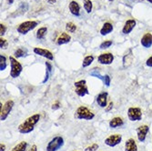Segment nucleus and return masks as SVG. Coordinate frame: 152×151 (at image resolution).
<instances>
[{"label":"nucleus","instance_id":"nucleus-1","mask_svg":"<svg viewBox=\"0 0 152 151\" xmlns=\"http://www.w3.org/2000/svg\"><path fill=\"white\" fill-rule=\"evenodd\" d=\"M40 119V115L39 114H35L29 117H27L25 121H23L21 124L18 126V132L21 134H28L31 133L37 123H38Z\"/></svg>","mask_w":152,"mask_h":151},{"label":"nucleus","instance_id":"nucleus-2","mask_svg":"<svg viewBox=\"0 0 152 151\" xmlns=\"http://www.w3.org/2000/svg\"><path fill=\"white\" fill-rule=\"evenodd\" d=\"M76 117L77 119H85V120H92L95 117V114L88 109L87 107L81 106L76 111Z\"/></svg>","mask_w":152,"mask_h":151},{"label":"nucleus","instance_id":"nucleus-3","mask_svg":"<svg viewBox=\"0 0 152 151\" xmlns=\"http://www.w3.org/2000/svg\"><path fill=\"white\" fill-rule=\"evenodd\" d=\"M9 61H10V65H11L10 76L13 78H17L20 76V74L23 70V66L14 57H9Z\"/></svg>","mask_w":152,"mask_h":151},{"label":"nucleus","instance_id":"nucleus-4","mask_svg":"<svg viewBox=\"0 0 152 151\" xmlns=\"http://www.w3.org/2000/svg\"><path fill=\"white\" fill-rule=\"evenodd\" d=\"M38 25V23L37 21H26L21 23L18 26V32L21 35H26L29 31L33 30L35 27H37V26Z\"/></svg>","mask_w":152,"mask_h":151},{"label":"nucleus","instance_id":"nucleus-5","mask_svg":"<svg viewBox=\"0 0 152 151\" xmlns=\"http://www.w3.org/2000/svg\"><path fill=\"white\" fill-rule=\"evenodd\" d=\"M63 146H64V139L60 136H57L48 142L46 149L47 151H58Z\"/></svg>","mask_w":152,"mask_h":151},{"label":"nucleus","instance_id":"nucleus-6","mask_svg":"<svg viewBox=\"0 0 152 151\" xmlns=\"http://www.w3.org/2000/svg\"><path fill=\"white\" fill-rule=\"evenodd\" d=\"M74 86H75V91L77 93V96L79 97H84L86 95H88L89 94V91L87 88V81L86 80H79V81H77L74 83Z\"/></svg>","mask_w":152,"mask_h":151},{"label":"nucleus","instance_id":"nucleus-7","mask_svg":"<svg viewBox=\"0 0 152 151\" xmlns=\"http://www.w3.org/2000/svg\"><path fill=\"white\" fill-rule=\"evenodd\" d=\"M128 117L131 121H140L142 118V111L140 107H129Z\"/></svg>","mask_w":152,"mask_h":151},{"label":"nucleus","instance_id":"nucleus-8","mask_svg":"<svg viewBox=\"0 0 152 151\" xmlns=\"http://www.w3.org/2000/svg\"><path fill=\"white\" fill-rule=\"evenodd\" d=\"M14 105H15V103H14L13 100H8L5 103V105L1 108V110H0V112H1V115H0L1 121H4L7 118V117L9 116L12 110V108L14 107Z\"/></svg>","mask_w":152,"mask_h":151},{"label":"nucleus","instance_id":"nucleus-9","mask_svg":"<svg viewBox=\"0 0 152 151\" xmlns=\"http://www.w3.org/2000/svg\"><path fill=\"white\" fill-rule=\"evenodd\" d=\"M122 141V136L119 134H116V135H111L107 136V138L105 139V144L108 147H116L117 145L120 144V142Z\"/></svg>","mask_w":152,"mask_h":151},{"label":"nucleus","instance_id":"nucleus-10","mask_svg":"<svg viewBox=\"0 0 152 151\" xmlns=\"http://www.w3.org/2000/svg\"><path fill=\"white\" fill-rule=\"evenodd\" d=\"M148 131H149V127L147 125H142L137 128V136L140 142L145 141Z\"/></svg>","mask_w":152,"mask_h":151},{"label":"nucleus","instance_id":"nucleus-11","mask_svg":"<svg viewBox=\"0 0 152 151\" xmlns=\"http://www.w3.org/2000/svg\"><path fill=\"white\" fill-rule=\"evenodd\" d=\"M113 60H114V56H113V54H111V53L101 54L98 58L99 63L102 64V65H110V64H112Z\"/></svg>","mask_w":152,"mask_h":151},{"label":"nucleus","instance_id":"nucleus-12","mask_svg":"<svg viewBox=\"0 0 152 151\" xmlns=\"http://www.w3.org/2000/svg\"><path fill=\"white\" fill-rule=\"evenodd\" d=\"M34 53L38 55V56L40 57H43V58H46L48 60H53L54 59V56H53V54L48 50V49H45V48H40V47H35L33 49Z\"/></svg>","mask_w":152,"mask_h":151},{"label":"nucleus","instance_id":"nucleus-13","mask_svg":"<svg viewBox=\"0 0 152 151\" xmlns=\"http://www.w3.org/2000/svg\"><path fill=\"white\" fill-rule=\"evenodd\" d=\"M137 23L134 19H129L126 21L125 25H124L123 26V28H122V33L124 35H129L133 29H134V27L136 26Z\"/></svg>","mask_w":152,"mask_h":151},{"label":"nucleus","instance_id":"nucleus-14","mask_svg":"<svg viewBox=\"0 0 152 151\" xmlns=\"http://www.w3.org/2000/svg\"><path fill=\"white\" fill-rule=\"evenodd\" d=\"M107 96L108 94L107 92H102L98 95L96 97V102L100 107H106L107 106Z\"/></svg>","mask_w":152,"mask_h":151},{"label":"nucleus","instance_id":"nucleus-15","mask_svg":"<svg viewBox=\"0 0 152 151\" xmlns=\"http://www.w3.org/2000/svg\"><path fill=\"white\" fill-rule=\"evenodd\" d=\"M140 42H141V45L145 47V48H149L152 47V34L150 33H146L141 40H140Z\"/></svg>","mask_w":152,"mask_h":151},{"label":"nucleus","instance_id":"nucleus-16","mask_svg":"<svg viewBox=\"0 0 152 151\" xmlns=\"http://www.w3.org/2000/svg\"><path fill=\"white\" fill-rule=\"evenodd\" d=\"M70 13L75 17H79L80 16V6L77 1H71L68 6Z\"/></svg>","mask_w":152,"mask_h":151},{"label":"nucleus","instance_id":"nucleus-17","mask_svg":"<svg viewBox=\"0 0 152 151\" xmlns=\"http://www.w3.org/2000/svg\"><path fill=\"white\" fill-rule=\"evenodd\" d=\"M70 40H71V36L68 35L67 33L64 32L62 33L58 38L57 39V45L58 46H61V45H64V44H66L68 42H70Z\"/></svg>","mask_w":152,"mask_h":151},{"label":"nucleus","instance_id":"nucleus-18","mask_svg":"<svg viewBox=\"0 0 152 151\" xmlns=\"http://www.w3.org/2000/svg\"><path fill=\"white\" fill-rule=\"evenodd\" d=\"M133 61V55L131 53V49L129 50V53H127L123 58V66L125 68H128L131 66Z\"/></svg>","mask_w":152,"mask_h":151},{"label":"nucleus","instance_id":"nucleus-19","mask_svg":"<svg viewBox=\"0 0 152 151\" xmlns=\"http://www.w3.org/2000/svg\"><path fill=\"white\" fill-rule=\"evenodd\" d=\"M124 125V120L120 117H115L109 121V127L111 128H116Z\"/></svg>","mask_w":152,"mask_h":151},{"label":"nucleus","instance_id":"nucleus-20","mask_svg":"<svg viewBox=\"0 0 152 151\" xmlns=\"http://www.w3.org/2000/svg\"><path fill=\"white\" fill-rule=\"evenodd\" d=\"M113 31V25L111 23H108V22H106L104 23L103 26L101 27L100 29V34L102 36H107L108 34H110Z\"/></svg>","mask_w":152,"mask_h":151},{"label":"nucleus","instance_id":"nucleus-21","mask_svg":"<svg viewBox=\"0 0 152 151\" xmlns=\"http://www.w3.org/2000/svg\"><path fill=\"white\" fill-rule=\"evenodd\" d=\"M125 151H137V146L133 139H129L126 141Z\"/></svg>","mask_w":152,"mask_h":151},{"label":"nucleus","instance_id":"nucleus-22","mask_svg":"<svg viewBox=\"0 0 152 151\" xmlns=\"http://www.w3.org/2000/svg\"><path fill=\"white\" fill-rule=\"evenodd\" d=\"M27 10H28V5H27V3H26V2H23V3L20 4V6H19V7H18V10L15 14H13L12 16H15V15H17V16L24 15V14H25Z\"/></svg>","mask_w":152,"mask_h":151},{"label":"nucleus","instance_id":"nucleus-23","mask_svg":"<svg viewBox=\"0 0 152 151\" xmlns=\"http://www.w3.org/2000/svg\"><path fill=\"white\" fill-rule=\"evenodd\" d=\"M46 66H47V73H46V77H45V79L43 80L42 83H46V82L48 80L50 75L53 74V66L52 65L49 63V62H46Z\"/></svg>","mask_w":152,"mask_h":151},{"label":"nucleus","instance_id":"nucleus-24","mask_svg":"<svg viewBox=\"0 0 152 151\" xmlns=\"http://www.w3.org/2000/svg\"><path fill=\"white\" fill-rule=\"evenodd\" d=\"M26 147H27V143L26 141H22L14 147L11 149V151H26Z\"/></svg>","mask_w":152,"mask_h":151},{"label":"nucleus","instance_id":"nucleus-25","mask_svg":"<svg viewBox=\"0 0 152 151\" xmlns=\"http://www.w3.org/2000/svg\"><path fill=\"white\" fill-rule=\"evenodd\" d=\"M47 31H48L47 27H45V26L40 27V28L37 31V35H36L37 36V39H43L45 37L46 34H47Z\"/></svg>","mask_w":152,"mask_h":151},{"label":"nucleus","instance_id":"nucleus-26","mask_svg":"<svg viewBox=\"0 0 152 151\" xmlns=\"http://www.w3.org/2000/svg\"><path fill=\"white\" fill-rule=\"evenodd\" d=\"M94 61V57L93 56H88L84 58L83 60V64H82V66L83 67H87V66H89L92 62Z\"/></svg>","mask_w":152,"mask_h":151},{"label":"nucleus","instance_id":"nucleus-27","mask_svg":"<svg viewBox=\"0 0 152 151\" xmlns=\"http://www.w3.org/2000/svg\"><path fill=\"white\" fill-rule=\"evenodd\" d=\"M7 58L1 54V56H0V70L4 71L7 68Z\"/></svg>","mask_w":152,"mask_h":151},{"label":"nucleus","instance_id":"nucleus-28","mask_svg":"<svg viewBox=\"0 0 152 151\" xmlns=\"http://www.w3.org/2000/svg\"><path fill=\"white\" fill-rule=\"evenodd\" d=\"M66 29L67 32H70V33H74L77 30V26L72 23V22H68L66 25Z\"/></svg>","mask_w":152,"mask_h":151},{"label":"nucleus","instance_id":"nucleus-29","mask_svg":"<svg viewBox=\"0 0 152 151\" xmlns=\"http://www.w3.org/2000/svg\"><path fill=\"white\" fill-rule=\"evenodd\" d=\"M84 1V8L87 11V13H90L93 8V4L91 0H83Z\"/></svg>","mask_w":152,"mask_h":151},{"label":"nucleus","instance_id":"nucleus-30","mask_svg":"<svg viewBox=\"0 0 152 151\" xmlns=\"http://www.w3.org/2000/svg\"><path fill=\"white\" fill-rule=\"evenodd\" d=\"M26 50L24 49V48H18L15 51V53H14V55H15L16 58H23L26 56Z\"/></svg>","mask_w":152,"mask_h":151},{"label":"nucleus","instance_id":"nucleus-31","mask_svg":"<svg viewBox=\"0 0 152 151\" xmlns=\"http://www.w3.org/2000/svg\"><path fill=\"white\" fill-rule=\"evenodd\" d=\"M90 75L92 77H99V79H101L103 81L104 79V76H101L99 74V67H94V69L90 71Z\"/></svg>","mask_w":152,"mask_h":151},{"label":"nucleus","instance_id":"nucleus-32","mask_svg":"<svg viewBox=\"0 0 152 151\" xmlns=\"http://www.w3.org/2000/svg\"><path fill=\"white\" fill-rule=\"evenodd\" d=\"M111 45H112V41L111 40H107V41H104L103 43H101L99 47L101 49H105V48H108L109 47H111Z\"/></svg>","mask_w":152,"mask_h":151},{"label":"nucleus","instance_id":"nucleus-33","mask_svg":"<svg viewBox=\"0 0 152 151\" xmlns=\"http://www.w3.org/2000/svg\"><path fill=\"white\" fill-rule=\"evenodd\" d=\"M7 45H8L7 40H6L3 37L0 38V47H1V49H6L7 47Z\"/></svg>","mask_w":152,"mask_h":151},{"label":"nucleus","instance_id":"nucleus-34","mask_svg":"<svg viewBox=\"0 0 152 151\" xmlns=\"http://www.w3.org/2000/svg\"><path fill=\"white\" fill-rule=\"evenodd\" d=\"M96 149H99V145L98 144H92L85 148V151H96Z\"/></svg>","mask_w":152,"mask_h":151},{"label":"nucleus","instance_id":"nucleus-35","mask_svg":"<svg viewBox=\"0 0 152 151\" xmlns=\"http://www.w3.org/2000/svg\"><path fill=\"white\" fill-rule=\"evenodd\" d=\"M110 81H111V79H110V77L108 75H106L104 76V79H103V82L106 87H109L110 86Z\"/></svg>","mask_w":152,"mask_h":151},{"label":"nucleus","instance_id":"nucleus-36","mask_svg":"<svg viewBox=\"0 0 152 151\" xmlns=\"http://www.w3.org/2000/svg\"><path fill=\"white\" fill-rule=\"evenodd\" d=\"M6 31H7V27L5 26V25L0 24V35H1V37L5 35Z\"/></svg>","mask_w":152,"mask_h":151},{"label":"nucleus","instance_id":"nucleus-37","mask_svg":"<svg viewBox=\"0 0 152 151\" xmlns=\"http://www.w3.org/2000/svg\"><path fill=\"white\" fill-rule=\"evenodd\" d=\"M146 65H147V66H148V67H152V56L149 57V58L147 59Z\"/></svg>","mask_w":152,"mask_h":151},{"label":"nucleus","instance_id":"nucleus-38","mask_svg":"<svg viewBox=\"0 0 152 151\" xmlns=\"http://www.w3.org/2000/svg\"><path fill=\"white\" fill-rule=\"evenodd\" d=\"M112 107H113V102H110L109 104H108V107L106 108V111L107 112H108L110 109H112Z\"/></svg>","mask_w":152,"mask_h":151},{"label":"nucleus","instance_id":"nucleus-39","mask_svg":"<svg viewBox=\"0 0 152 151\" xmlns=\"http://www.w3.org/2000/svg\"><path fill=\"white\" fill-rule=\"evenodd\" d=\"M59 107H60L59 103H58V102H56V104H54V105L52 106V108H53V109H58Z\"/></svg>","mask_w":152,"mask_h":151},{"label":"nucleus","instance_id":"nucleus-40","mask_svg":"<svg viewBox=\"0 0 152 151\" xmlns=\"http://www.w3.org/2000/svg\"><path fill=\"white\" fill-rule=\"evenodd\" d=\"M28 151H37V147L36 145H33V146L29 148Z\"/></svg>","mask_w":152,"mask_h":151},{"label":"nucleus","instance_id":"nucleus-41","mask_svg":"<svg viewBox=\"0 0 152 151\" xmlns=\"http://www.w3.org/2000/svg\"><path fill=\"white\" fill-rule=\"evenodd\" d=\"M6 150V146L4 144H1V146H0V151H5Z\"/></svg>","mask_w":152,"mask_h":151},{"label":"nucleus","instance_id":"nucleus-42","mask_svg":"<svg viewBox=\"0 0 152 151\" xmlns=\"http://www.w3.org/2000/svg\"><path fill=\"white\" fill-rule=\"evenodd\" d=\"M47 2H48L49 4H55L57 2V0H46Z\"/></svg>","mask_w":152,"mask_h":151},{"label":"nucleus","instance_id":"nucleus-43","mask_svg":"<svg viewBox=\"0 0 152 151\" xmlns=\"http://www.w3.org/2000/svg\"><path fill=\"white\" fill-rule=\"evenodd\" d=\"M7 2H8V4H12L14 2V0H7Z\"/></svg>","mask_w":152,"mask_h":151},{"label":"nucleus","instance_id":"nucleus-44","mask_svg":"<svg viewBox=\"0 0 152 151\" xmlns=\"http://www.w3.org/2000/svg\"><path fill=\"white\" fill-rule=\"evenodd\" d=\"M147 1H148V3H150V4H152V0H147Z\"/></svg>","mask_w":152,"mask_h":151},{"label":"nucleus","instance_id":"nucleus-45","mask_svg":"<svg viewBox=\"0 0 152 151\" xmlns=\"http://www.w3.org/2000/svg\"><path fill=\"white\" fill-rule=\"evenodd\" d=\"M128 1H129V2H130V3H131V2H133V1H134V0H128Z\"/></svg>","mask_w":152,"mask_h":151},{"label":"nucleus","instance_id":"nucleus-46","mask_svg":"<svg viewBox=\"0 0 152 151\" xmlns=\"http://www.w3.org/2000/svg\"><path fill=\"white\" fill-rule=\"evenodd\" d=\"M108 1H109V2H113V1H114V0H108Z\"/></svg>","mask_w":152,"mask_h":151}]
</instances>
